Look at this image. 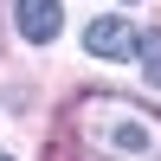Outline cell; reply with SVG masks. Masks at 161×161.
<instances>
[{
	"instance_id": "6da1fadb",
	"label": "cell",
	"mask_w": 161,
	"mask_h": 161,
	"mask_svg": "<svg viewBox=\"0 0 161 161\" xmlns=\"http://www.w3.org/2000/svg\"><path fill=\"white\" fill-rule=\"evenodd\" d=\"M77 142L103 161H161V116L129 97L90 90L77 103Z\"/></svg>"
},
{
	"instance_id": "5b68a950",
	"label": "cell",
	"mask_w": 161,
	"mask_h": 161,
	"mask_svg": "<svg viewBox=\"0 0 161 161\" xmlns=\"http://www.w3.org/2000/svg\"><path fill=\"white\" fill-rule=\"evenodd\" d=\"M0 161H7V155H0Z\"/></svg>"
},
{
	"instance_id": "3957f363",
	"label": "cell",
	"mask_w": 161,
	"mask_h": 161,
	"mask_svg": "<svg viewBox=\"0 0 161 161\" xmlns=\"http://www.w3.org/2000/svg\"><path fill=\"white\" fill-rule=\"evenodd\" d=\"M19 32L32 39V45H52V39H58V26H64V7L58 0H19Z\"/></svg>"
},
{
	"instance_id": "7a4b0ae2",
	"label": "cell",
	"mask_w": 161,
	"mask_h": 161,
	"mask_svg": "<svg viewBox=\"0 0 161 161\" xmlns=\"http://www.w3.org/2000/svg\"><path fill=\"white\" fill-rule=\"evenodd\" d=\"M84 52L90 58H129V52H136V32H129L116 13H103V19L84 26Z\"/></svg>"
},
{
	"instance_id": "277c9868",
	"label": "cell",
	"mask_w": 161,
	"mask_h": 161,
	"mask_svg": "<svg viewBox=\"0 0 161 161\" xmlns=\"http://www.w3.org/2000/svg\"><path fill=\"white\" fill-rule=\"evenodd\" d=\"M136 58H142V77L161 84V32H142V39H136Z\"/></svg>"
}]
</instances>
